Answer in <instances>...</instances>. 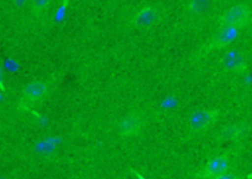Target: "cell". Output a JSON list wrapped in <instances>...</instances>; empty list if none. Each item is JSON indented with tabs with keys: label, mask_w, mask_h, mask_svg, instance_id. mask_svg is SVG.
<instances>
[{
	"label": "cell",
	"mask_w": 252,
	"mask_h": 179,
	"mask_svg": "<svg viewBox=\"0 0 252 179\" xmlns=\"http://www.w3.org/2000/svg\"><path fill=\"white\" fill-rule=\"evenodd\" d=\"M251 20V9L247 4H236L231 9H228L226 12H223L219 18L218 23L223 28V26H238V28H244L245 25H248Z\"/></svg>",
	"instance_id": "cell-1"
},
{
	"label": "cell",
	"mask_w": 252,
	"mask_h": 179,
	"mask_svg": "<svg viewBox=\"0 0 252 179\" xmlns=\"http://www.w3.org/2000/svg\"><path fill=\"white\" fill-rule=\"evenodd\" d=\"M220 111L216 108H203L197 110L189 119V127L193 133H202L208 129H211L219 119Z\"/></svg>",
	"instance_id": "cell-2"
},
{
	"label": "cell",
	"mask_w": 252,
	"mask_h": 179,
	"mask_svg": "<svg viewBox=\"0 0 252 179\" xmlns=\"http://www.w3.org/2000/svg\"><path fill=\"white\" fill-rule=\"evenodd\" d=\"M239 31H241V28H238V26H223L222 31H219L214 38L205 45L203 52H212V51L231 46L233 42L238 39Z\"/></svg>",
	"instance_id": "cell-3"
},
{
	"label": "cell",
	"mask_w": 252,
	"mask_h": 179,
	"mask_svg": "<svg viewBox=\"0 0 252 179\" xmlns=\"http://www.w3.org/2000/svg\"><path fill=\"white\" fill-rule=\"evenodd\" d=\"M161 20V12L155 7V6H143L138 12L134 13V16L131 18V26L140 29V31H146L156 26L158 22Z\"/></svg>",
	"instance_id": "cell-4"
},
{
	"label": "cell",
	"mask_w": 252,
	"mask_h": 179,
	"mask_svg": "<svg viewBox=\"0 0 252 179\" xmlns=\"http://www.w3.org/2000/svg\"><path fill=\"white\" fill-rule=\"evenodd\" d=\"M231 169V160L228 156H215L209 160L196 175L200 178H219Z\"/></svg>",
	"instance_id": "cell-5"
},
{
	"label": "cell",
	"mask_w": 252,
	"mask_h": 179,
	"mask_svg": "<svg viewBox=\"0 0 252 179\" xmlns=\"http://www.w3.org/2000/svg\"><path fill=\"white\" fill-rule=\"evenodd\" d=\"M220 65L228 72L241 74L248 68V60H247V55L244 52H241L238 49H231L222 57Z\"/></svg>",
	"instance_id": "cell-6"
},
{
	"label": "cell",
	"mask_w": 252,
	"mask_h": 179,
	"mask_svg": "<svg viewBox=\"0 0 252 179\" xmlns=\"http://www.w3.org/2000/svg\"><path fill=\"white\" fill-rule=\"evenodd\" d=\"M49 82L46 81H32L25 85L22 91V100L29 104H36L49 94Z\"/></svg>",
	"instance_id": "cell-7"
},
{
	"label": "cell",
	"mask_w": 252,
	"mask_h": 179,
	"mask_svg": "<svg viewBox=\"0 0 252 179\" xmlns=\"http://www.w3.org/2000/svg\"><path fill=\"white\" fill-rule=\"evenodd\" d=\"M143 124H144V121H143V117L140 114H136V113L128 114L127 117H124V119L121 120L120 124H118L120 135L126 136V138L136 136V135H138L141 132Z\"/></svg>",
	"instance_id": "cell-8"
},
{
	"label": "cell",
	"mask_w": 252,
	"mask_h": 179,
	"mask_svg": "<svg viewBox=\"0 0 252 179\" xmlns=\"http://www.w3.org/2000/svg\"><path fill=\"white\" fill-rule=\"evenodd\" d=\"M244 132V126H239V124H232V126H228L225 127L220 135H219V139L220 140H233L236 138H239Z\"/></svg>",
	"instance_id": "cell-9"
},
{
	"label": "cell",
	"mask_w": 252,
	"mask_h": 179,
	"mask_svg": "<svg viewBox=\"0 0 252 179\" xmlns=\"http://www.w3.org/2000/svg\"><path fill=\"white\" fill-rule=\"evenodd\" d=\"M57 144H58V140L49 138V139H45V140H40V142H38V143H36V146H35V150H36L38 153H40V155L51 153V152H54V150H55Z\"/></svg>",
	"instance_id": "cell-10"
},
{
	"label": "cell",
	"mask_w": 252,
	"mask_h": 179,
	"mask_svg": "<svg viewBox=\"0 0 252 179\" xmlns=\"http://www.w3.org/2000/svg\"><path fill=\"white\" fill-rule=\"evenodd\" d=\"M51 3H52V0H31V10L33 15L40 16L49 9Z\"/></svg>",
	"instance_id": "cell-11"
},
{
	"label": "cell",
	"mask_w": 252,
	"mask_h": 179,
	"mask_svg": "<svg viewBox=\"0 0 252 179\" xmlns=\"http://www.w3.org/2000/svg\"><path fill=\"white\" fill-rule=\"evenodd\" d=\"M209 0H192L188 6V9L193 13H202L208 9Z\"/></svg>",
	"instance_id": "cell-12"
}]
</instances>
